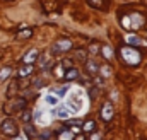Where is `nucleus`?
<instances>
[{"mask_svg":"<svg viewBox=\"0 0 147 140\" xmlns=\"http://www.w3.org/2000/svg\"><path fill=\"white\" fill-rule=\"evenodd\" d=\"M142 24H144V15H140V14H128V15H123V17H121V26H123L125 29L135 31V29H139Z\"/></svg>","mask_w":147,"mask_h":140,"instance_id":"nucleus-1","label":"nucleus"},{"mask_svg":"<svg viewBox=\"0 0 147 140\" xmlns=\"http://www.w3.org/2000/svg\"><path fill=\"white\" fill-rule=\"evenodd\" d=\"M89 2H91V3H92L94 7H101V3H103L105 0H89Z\"/></svg>","mask_w":147,"mask_h":140,"instance_id":"nucleus-23","label":"nucleus"},{"mask_svg":"<svg viewBox=\"0 0 147 140\" xmlns=\"http://www.w3.org/2000/svg\"><path fill=\"white\" fill-rule=\"evenodd\" d=\"M55 75H57V77H63V65H62V63L55 67Z\"/></svg>","mask_w":147,"mask_h":140,"instance_id":"nucleus-19","label":"nucleus"},{"mask_svg":"<svg viewBox=\"0 0 147 140\" xmlns=\"http://www.w3.org/2000/svg\"><path fill=\"white\" fill-rule=\"evenodd\" d=\"M94 84L99 87V85H103V77H99V75H94Z\"/></svg>","mask_w":147,"mask_h":140,"instance_id":"nucleus-22","label":"nucleus"},{"mask_svg":"<svg viewBox=\"0 0 147 140\" xmlns=\"http://www.w3.org/2000/svg\"><path fill=\"white\" fill-rule=\"evenodd\" d=\"M113 114H115V111H113L111 103H105V104H103V109H101V118H103L105 121H110L111 118H113Z\"/></svg>","mask_w":147,"mask_h":140,"instance_id":"nucleus-6","label":"nucleus"},{"mask_svg":"<svg viewBox=\"0 0 147 140\" xmlns=\"http://www.w3.org/2000/svg\"><path fill=\"white\" fill-rule=\"evenodd\" d=\"M22 120H24V121L28 123V121L31 120V113H28V111H26V113H24V116H22Z\"/></svg>","mask_w":147,"mask_h":140,"instance_id":"nucleus-24","label":"nucleus"},{"mask_svg":"<svg viewBox=\"0 0 147 140\" xmlns=\"http://www.w3.org/2000/svg\"><path fill=\"white\" fill-rule=\"evenodd\" d=\"M10 73H12V69H9V67H5V69L0 70V84H2L5 79H9V77H10Z\"/></svg>","mask_w":147,"mask_h":140,"instance_id":"nucleus-13","label":"nucleus"},{"mask_svg":"<svg viewBox=\"0 0 147 140\" xmlns=\"http://www.w3.org/2000/svg\"><path fill=\"white\" fill-rule=\"evenodd\" d=\"M33 70H34V67H33V65H24V67H21V69H19V72H17V77H19V79H24V77L31 75V73H33Z\"/></svg>","mask_w":147,"mask_h":140,"instance_id":"nucleus-9","label":"nucleus"},{"mask_svg":"<svg viewBox=\"0 0 147 140\" xmlns=\"http://www.w3.org/2000/svg\"><path fill=\"white\" fill-rule=\"evenodd\" d=\"M45 99H46V103H48V104H57V103H58V99H57L53 94H48Z\"/></svg>","mask_w":147,"mask_h":140,"instance_id":"nucleus-18","label":"nucleus"},{"mask_svg":"<svg viewBox=\"0 0 147 140\" xmlns=\"http://www.w3.org/2000/svg\"><path fill=\"white\" fill-rule=\"evenodd\" d=\"M16 89H17V82H10L9 84V91H7V98H12L14 92H16Z\"/></svg>","mask_w":147,"mask_h":140,"instance_id":"nucleus-16","label":"nucleus"},{"mask_svg":"<svg viewBox=\"0 0 147 140\" xmlns=\"http://www.w3.org/2000/svg\"><path fill=\"white\" fill-rule=\"evenodd\" d=\"M89 140H101V135H99V133H92Z\"/></svg>","mask_w":147,"mask_h":140,"instance_id":"nucleus-25","label":"nucleus"},{"mask_svg":"<svg viewBox=\"0 0 147 140\" xmlns=\"http://www.w3.org/2000/svg\"><path fill=\"white\" fill-rule=\"evenodd\" d=\"M99 51L103 53V57H105L106 60H111V58H113V50H111L110 44H103V46L99 48Z\"/></svg>","mask_w":147,"mask_h":140,"instance_id":"nucleus-10","label":"nucleus"},{"mask_svg":"<svg viewBox=\"0 0 147 140\" xmlns=\"http://www.w3.org/2000/svg\"><path fill=\"white\" fill-rule=\"evenodd\" d=\"M99 73H103V77H108L111 73V69L108 67V65H105V67H99V70H98Z\"/></svg>","mask_w":147,"mask_h":140,"instance_id":"nucleus-17","label":"nucleus"},{"mask_svg":"<svg viewBox=\"0 0 147 140\" xmlns=\"http://www.w3.org/2000/svg\"><path fill=\"white\" fill-rule=\"evenodd\" d=\"M38 55H39V53H38V50H36V48L29 50V51H28V53L24 55V58H22V63H24V65H33V63L36 62L38 58H39Z\"/></svg>","mask_w":147,"mask_h":140,"instance_id":"nucleus-5","label":"nucleus"},{"mask_svg":"<svg viewBox=\"0 0 147 140\" xmlns=\"http://www.w3.org/2000/svg\"><path fill=\"white\" fill-rule=\"evenodd\" d=\"M2 132L7 135V137H16L17 135V127H16V123H14V120H10V118H5L3 121H2Z\"/></svg>","mask_w":147,"mask_h":140,"instance_id":"nucleus-3","label":"nucleus"},{"mask_svg":"<svg viewBox=\"0 0 147 140\" xmlns=\"http://www.w3.org/2000/svg\"><path fill=\"white\" fill-rule=\"evenodd\" d=\"M120 55L123 57V60H125L128 65H137V63H140V60H142V55H140L139 51H135V50H132V48H127V46H123V48L120 50Z\"/></svg>","mask_w":147,"mask_h":140,"instance_id":"nucleus-2","label":"nucleus"},{"mask_svg":"<svg viewBox=\"0 0 147 140\" xmlns=\"http://www.w3.org/2000/svg\"><path fill=\"white\" fill-rule=\"evenodd\" d=\"M29 36H33V29H24V31L17 33V39H26Z\"/></svg>","mask_w":147,"mask_h":140,"instance_id":"nucleus-15","label":"nucleus"},{"mask_svg":"<svg viewBox=\"0 0 147 140\" xmlns=\"http://www.w3.org/2000/svg\"><path fill=\"white\" fill-rule=\"evenodd\" d=\"M69 50H72V41L70 39H58L57 41V44L53 46V53H62V51H69Z\"/></svg>","mask_w":147,"mask_h":140,"instance_id":"nucleus-4","label":"nucleus"},{"mask_svg":"<svg viewBox=\"0 0 147 140\" xmlns=\"http://www.w3.org/2000/svg\"><path fill=\"white\" fill-rule=\"evenodd\" d=\"M98 70H99V65L94 62V60H87L86 62V73H89V75H96L98 73Z\"/></svg>","mask_w":147,"mask_h":140,"instance_id":"nucleus-7","label":"nucleus"},{"mask_svg":"<svg viewBox=\"0 0 147 140\" xmlns=\"http://www.w3.org/2000/svg\"><path fill=\"white\" fill-rule=\"evenodd\" d=\"M75 140H84V137H82V135H79V137H75Z\"/></svg>","mask_w":147,"mask_h":140,"instance_id":"nucleus-26","label":"nucleus"},{"mask_svg":"<svg viewBox=\"0 0 147 140\" xmlns=\"http://www.w3.org/2000/svg\"><path fill=\"white\" fill-rule=\"evenodd\" d=\"M125 41H127L128 44H132V46H139V44H146V41H144V39H140L139 36H135V34H127V36H125Z\"/></svg>","mask_w":147,"mask_h":140,"instance_id":"nucleus-8","label":"nucleus"},{"mask_svg":"<svg viewBox=\"0 0 147 140\" xmlns=\"http://www.w3.org/2000/svg\"><path fill=\"white\" fill-rule=\"evenodd\" d=\"M94 128H96V123H94V121H86V123H84V127H82V130H84L86 133L94 132Z\"/></svg>","mask_w":147,"mask_h":140,"instance_id":"nucleus-14","label":"nucleus"},{"mask_svg":"<svg viewBox=\"0 0 147 140\" xmlns=\"http://www.w3.org/2000/svg\"><path fill=\"white\" fill-rule=\"evenodd\" d=\"M86 57H87V51H86V50H75V51H74V58H75L77 62H84Z\"/></svg>","mask_w":147,"mask_h":140,"instance_id":"nucleus-11","label":"nucleus"},{"mask_svg":"<svg viewBox=\"0 0 147 140\" xmlns=\"http://www.w3.org/2000/svg\"><path fill=\"white\" fill-rule=\"evenodd\" d=\"M98 50H99V46H98L96 43H92V44H91V48H89V53H92V55H94V53H98Z\"/></svg>","mask_w":147,"mask_h":140,"instance_id":"nucleus-21","label":"nucleus"},{"mask_svg":"<svg viewBox=\"0 0 147 140\" xmlns=\"http://www.w3.org/2000/svg\"><path fill=\"white\" fill-rule=\"evenodd\" d=\"M24 106H26V101H24V99H17V101L14 103V108H16V109H22Z\"/></svg>","mask_w":147,"mask_h":140,"instance_id":"nucleus-20","label":"nucleus"},{"mask_svg":"<svg viewBox=\"0 0 147 140\" xmlns=\"http://www.w3.org/2000/svg\"><path fill=\"white\" fill-rule=\"evenodd\" d=\"M77 77H79V70L75 69V67H70L69 72L65 73V79H67V80H75Z\"/></svg>","mask_w":147,"mask_h":140,"instance_id":"nucleus-12","label":"nucleus"}]
</instances>
